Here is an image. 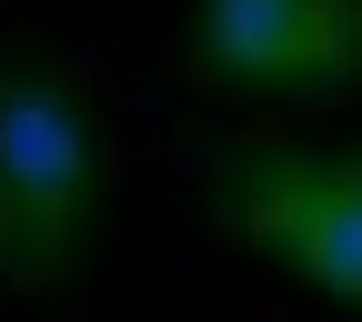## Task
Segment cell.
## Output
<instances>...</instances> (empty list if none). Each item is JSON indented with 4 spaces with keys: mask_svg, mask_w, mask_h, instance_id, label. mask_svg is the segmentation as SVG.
<instances>
[{
    "mask_svg": "<svg viewBox=\"0 0 362 322\" xmlns=\"http://www.w3.org/2000/svg\"><path fill=\"white\" fill-rule=\"evenodd\" d=\"M192 61L221 91L282 111L362 101V0H202Z\"/></svg>",
    "mask_w": 362,
    "mask_h": 322,
    "instance_id": "cell-3",
    "label": "cell"
},
{
    "mask_svg": "<svg viewBox=\"0 0 362 322\" xmlns=\"http://www.w3.org/2000/svg\"><path fill=\"white\" fill-rule=\"evenodd\" d=\"M202 202L242 252L282 262L302 292L362 312V151L322 142H211Z\"/></svg>",
    "mask_w": 362,
    "mask_h": 322,
    "instance_id": "cell-2",
    "label": "cell"
},
{
    "mask_svg": "<svg viewBox=\"0 0 362 322\" xmlns=\"http://www.w3.org/2000/svg\"><path fill=\"white\" fill-rule=\"evenodd\" d=\"M101 121L81 81L40 51H0V282L71 292L101 242Z\"/></svg>",
    "mask_w": 362,
    "mask_h": 322,
    "instance_id": "cell-1",
    "label": "cell"
}]
</instances>
